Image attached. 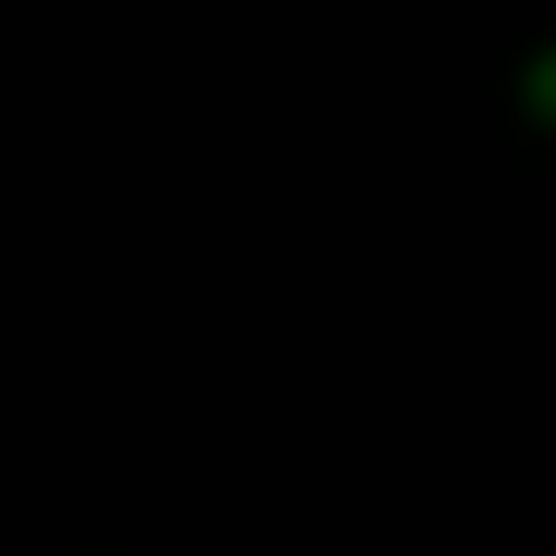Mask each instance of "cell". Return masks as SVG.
Instances as JSON below:
<instances>
[]
</instances>
